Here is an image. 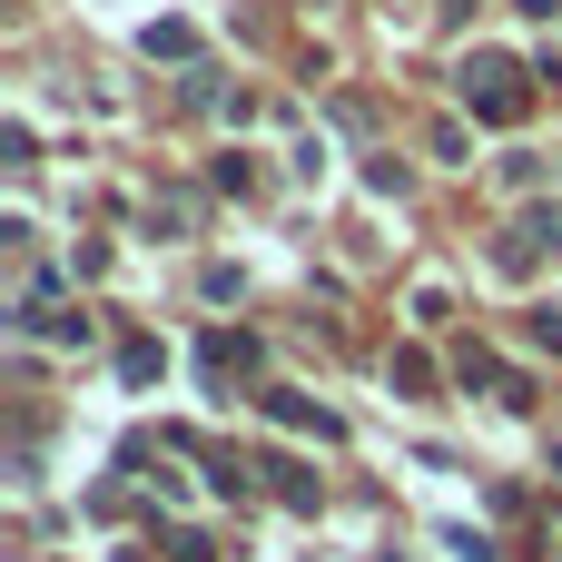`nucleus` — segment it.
<instances>
[{"label":"nucleus","mask_w":562,"mask_h":562,"mask_svg":"<svg viewBox=\"0 0 562 562\" xmlns=\"http://www.w3.org/2000/svg\"><path fill=\"white\" fill-rule=\"evenodd\" d=\"M454 89H464V109H474L484 128H524V109H533V69L504 59V49H474V59L454 69Z\"/></svg>","instance_id":"f257e3e1"},{"label":"nucleus","mask_w":562,"mask_h":562,"mask_svg":"<svg viewBox=\"0 0 562 562\" xmlns=\"http://www.w3.org/2000/svg\"><path fill=\"white\" fill-rule=\"evenodd\" d=\"M562 257V207H524L504 237H494V267L504 277H533V267H553Z\"/></svg>","instance_id":"f03ea898"},{"label":"nucleus","mask_w":562,"mask_h":562,"mask_svg":"<svg viewBox=\"0 0 562 562\" xmlns=\"http://www.w3.org/2000/svg\"><path fill=\"white\" fill-rule=\"evenodd\" d=\"M257 356H267V346H257L247 326H207V336H198V366H207V375H247Z\"/></svg>","instance_id":"7ed1b4c3"},{"label":"nucleus","mask_w":562,"mask_h":562,"mask_svg":"<svg viewBox=\"0 0 562 562\" xmlns=\"http://www.w3.org/2000/svg\"><path fill=\"white\" fill-rule=\"evenodd\" d=\"M267 415H277V425H296V435H326V445H336V415H326L316 395H296V385H267Z\"/></svg>","instance_id":"20e7f679"},{"label":"nucleus","mask_w":562,"mask_h":562,"mask_svg":"<svg viewBox=\"0 0 562 562\" xmlns=\"http://www.w3.org/2000/svg\"><path fill=\"white\" fill-rule=\"evenodd\" d=\"M138 49H148V59H198V30H188V20H148Z\"/></svg>","instance_id":"39448f33"},{"label":"nucleus","mask_w":562,"mask_h":562,"mask_svg":"<svg viewBox=\"0 0 562 562\" xmlns=\"http://www.w3.org/2000/svg\"><path fill=\"white\" fill-rule=\"evenodd\" d=\"M524 346L533 356H562V306H524Z\"/></svg>","instance_id":"423d86ee"},{"label":"nucleus","mask_w":562,"mask_h":562,"mask_svg":"<svg viewBox=\"0 0 562 562\" xmlns=\"http://www.w3.org/2000/svg\"><path fill=\"white\" fill-rule=\"evenodd\" d=\"M158 366H168V356H158V336H128V346H119V375H128V385H148Z\"/></svg>","instance_id":"0eeeda50"},{"label":"nucleus","mask_w":562,"mask_h":562,"mask_svg":"<svg viewBox=\"0 0 562 562\" xmlns=\"http://www.w3.org/2000/svg\"><path fill=\"white\" fill-rule=\"evenodd\" d=\"M385 375H395V395H435V356H415V346H405Z\"/></svg>","instance_id":"6e6552de"},{"label":"nucleus","mask_w":562,"mask_h":562,"mask_svg":"<svg viewBox=\"0 0 562 562\" xmlns=\"http://www.w3.org/2000/svg\"><path fill=\"white\" fill-rule=\"evenodd\" d=\"M277 494H286L296 514H316V474H296V464H277Z\"/></svg>","instance_id":"1a4fd4ad"},{"label":"nucleus","mask_w":562,"mask_h":562,"mask_svg":"<svg viewBox=\"0 0 562 562\" xmlns=\"http://www.w3.org/2000/svg\"><path fill=\"white\" fill-rule=\"evenodd\" d=\"M514 10H524V20H553V10H562V0H514Z\"/></svg>","instance_id":"9d476101"},{"label":"nucleus","mask_w":562,"mask_h":562,"mask_svg":"<svg viewBox=\"0 0 562 562\" xmlns=\"http://www.w3.org/2000/svg\"><path fill=\"white\" fill-rule=\"evenodd\" d=\"M553 474H562V445H553Z\"/></svg>","instance_id":"9b49d317"}]
</instances>
